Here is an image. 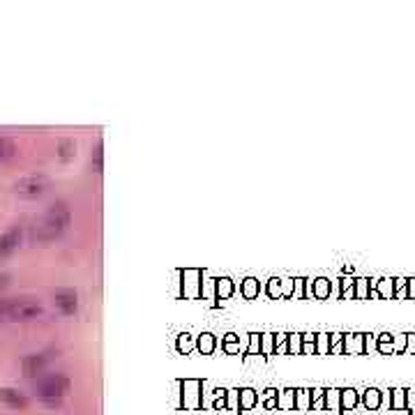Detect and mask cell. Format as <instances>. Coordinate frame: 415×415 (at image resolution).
Masks as SVG:
<instances>
[{"label":"cell","mask_w":415,"mask_h":415,"mask_svg":"<svg viewBox=\"0 0 415 415\" xmlns=\"http://www.w3.org/2000/svg\"><path fill=\"white\" fill-rule=\"evenodd\" d=\"M71 224V210L67 208L65 201H56L46 208V212L42 214L37 224L33 226V242H40V245H49V242L62 238L69 231Z\"/></svg>","instance_id":"obj_1"},{"label":"cell","mask_w":415,"mask_h":415,"mask_svg":"<svg viewBox=\"0 0 415 415\" xmlns=\"http://www.w3.org/2000/svg\"><path fill=\"white\" fill-rule=\"evenodd\" d=\"M69 378L60 371H53V374H42L40 378H35V395L46 409H60L65 397L69 395Z\"/></svg>","instance_id":"obj_2"},{"label":"cell","mask_w":415,"mask_h":415,"mask_svg":"<svg viewBox=\"0 0 415 415\" xmlns=\"http://www.w3.org/2000/svg\"><path fill=\"white\" fill-rule=\"evenodd\" d=\"M44 310L33 298H10L0 300V321L3 323H26V321L40 319Z\"/></svg>","instance_id":"obj_3"},{"label":"cell","mask_w":415,"mask_h":415,"mask_svg":"<svg viewBox=\"0 0 415 415\" xmlns=\"http://www.w3.org/2000/svg\"><path fill=\"white\" fill-rule=\"evenodd\" d=\"M49 187H51V180L46 176H28L14 183V194L24 198V201H37L46 194Z\"/></svg>","instance_id":"obj_4"},{"label":"cell","mask_w":415,"mask_h":415,"mask_svg":"<svg viewBox=\"0 0 415 415\" xmlns=\"http://www.w3.org/2000/svg\"><path fill=\"white\" fill-rule=\"evenodd\" d=\"M21 242H24V228L19 224H14L7 228L5 233H0V263L10 259V256L21 247Z\"/></svg>","instance_id":"obj_5"},{"label":"cell","mask_w":415,"mask_h":415,"mask_svg":"<svg viewBox=\"0 0 415 415\" xmlns=\"http://www.w3.org/2000/svg\"><path fill=\"white\" fill-rule=\"evenodd\" d=\"M53 307L62 316H74L78 310V293L74 289H56L53 291Z\"/></svg>","instance_id":"obj_6"},{"label":"cell","mask_w":415,"mask_h":415,"mask_svg":"<svg viewBox=\"0 0 415 415\" xmlns=\"http://www.w3.org/2000/svg\"><path fill=\"white\" fill-rule=\"evenodd\" d=\"M49 367V355L46 353H31L21 360V371H24V378H40Z\"/></svg>","instance_id":"obj_7"},{"label":"cell","mask_w":415,"mask_h":415,"mask_svg":"<svg viewBox=\"0 0 415 415\" xmlns=\"http://www.w3.org/2000/svg\"><path fill=\"white\" fill-rule=\"evenodd\" d=\"M0 404L14 411H26L31 406V399H28L26 392L17 388H0Z\"/></svg>","instance_id":"obj_8"},{"label":"cell","mask_w":415,"mask_h":415,"mask_svg":"<svg viewBox=\"0 0 415 415\" xmlns=\"http://www.w3.org/2000/svg\"><path fill=\"white\" fill-rule=\"evenodd\" d=\"M310 296L319 298V300H328L332 296V282L325 277H319V279H312V291Z\"/></svg>","instance_id":"obj_9"},{"label":"cell","mask_w":415,"mask_h":415,"mask_svg":"<svg viewBox=\"0 0 415 415\" xmlns=\"http://www.w3.org/2000/svg\"><path fill=\"white\" fill-rule=\"evenodd\" d=\"M198 279H201V270H185L183 286L187 284V289H183L185 296H198Z\"/></svg>","instance_id":"obj_10"},{"label":"cell","mask_w":415,"mask_h":415,"mask_svg":"<svg viewBox=\"0 0 415 415\" xmlns=\"http://www.w3.org/2000/svg\"><path fill=\"white\" fill-rule=\"evenodd\" d=\"M344 353L348 355L364 353V334H344Z\"/></svg>","instance_id":"obj_11"},{"label":"cell","mask_w":415,"mask_h":415,"mask_svg":"<svg viewBox=\"0 0 415 415\" xmlns=\"http://www.w3.org/2000/svg\"><path fill=\"white\" fill-rule=\"evenodd\" d=\"M58 160L60 162H71L76 157V143H74V139H60L58 141Z\"/></svg>","instance_id":"obj_12"},{"label":"cell","mask_w":415,"mask_h":415,"mask_svg":"<svg viewBox=\"0 0 415 415\" xmlns=\"http://www.w3.org/2000/svg\"><path fill=\"white\" fill-rule=\"evenodd\" d=\"M362 404H364V409H367V411H376V409H381V404H383V392H381V390H376V388L364 390V395H362Z\"/></svg>","instance_id":"obj_13"},{"label":"cell","mask_w":415,"mask_h":415,"mask_svg":"<svg viewBox=\"0 0 415 415\" xmlns=\"http://www.w3.org/2000/svg\"><path fill=\"white\" fill-rule=\"evenodd\" d=\"M325 409L337 415H344L341 413V390H325Z\"/></svg>","instance_id":"obj_14"},{"label":"cell","mask_w":415,"mask_h":415,"mask_svg":"<svg viewBox=\"0 0 415 415\" xmlns=\"http://www.w3.org/2000/svg\"><path fill=\"white\" fill-rule=\"evenodd\" d=\"M214 296L226 300L233 296V282L228 277H221V279H214Z\"/></svg>","instance_id":"obj_15"},{"label":"cell","mask_w":415,"mask_h":415,"mask_svg":"<svg viewBox=\"0 0 415 415\" xmlns=\"http://www.w3.org/2000/svg\"><path fill=\"white\" fill-rule=\"evenodd\" d=\"M357 402H360V395H357V390L353 388H346L341 390V411H353Z\"/></svg>","instance_id":"obj_16"},{"label":"cell","mask_w":415,"mask_h":415,"mask_svg":"<svg viewBox=\"0 0 415 415\" xmlns=\"http://www.w3.org/2000/svg\"><path fill=\"white\" fill-rule=\"evenodd\" d=\"M376 293H378V298H383V300L395 298V279H378Z\"/></svg>","instance_id":"obj_17"},{"label":"cell","mask_w":415,"mask_h":415,"mask_svg":"<svg viewBox=\"0 0 415 415\" xmlns=\"http://www.w3.org/2000/svg\"><path fill=\"white\" fill-rule=\"evenodd\" d=\"M14 155H17V146H14V141L7 139V137H0V164L12 160Z\"/></svg>","instance_id":"obj_18"},{"label":"cell","mask_w":415,"mask_h":415,"mask_svg":"<svg viewBox=\"0 0 415 415\" xmlns=\"http://www.w3.org/2000/svg\"><path fill=\"white\" fill-rule=\"evenodd\" d=\"M390 406L395 411L406 409V390L404 388H395V390L390 392Z\"/></svg>","instance_id":"obj_19"},{"label":"cell","mask_w":415,"mask_h":415,"mask_svg":"<svg viewBox=\"0 0 415 415\" xmlns=\"http://www.w3.org/2000/svg\"><path fill=\"white\" fill-rule=\"evenodd\" d=\"M90 164H92V171H95V173H102V169H104V153H102V143H97L95 153H92V157H90Z\"/></svg>","instance_id":"obj_20"},{"label":"cell","mask_w":415,"mask_h":415,"mask_svg":"<svg viewBox=\"0 0 415 415\" xmlns=\"http://www.w3.org/2000/svg\"><path fill=\"white\" fill-rule=\"evenodd\" d=\"M242 296H245V298H256V296H259V282H256L254 277H247L245 282H242Z\"/></svg>","instance_id":"obj_21"},{"label":"cell","mask_w":415,"mask_h":415,"mask_svg":"<svg viewBox=\"0 0 415 415\" xmlns=\"http://www.w3.org/2000/svg\"><path fill=\"white\" fill-rule=\"evenodd\" d=\"M378 350H381L383 355L395 353V346H392V334H388V332L378 334Z\"/></svg>","instance_id":"obj_22"},{"label":"cell","mask_w":415,"mask_h":415,"mask_svg":"<svg viewBox=\"0 0 415 415\" xmlns=\"http://www.w3.org/2000/svg\"><path fill=\"white\" fill-rule=\"evenodd\" d=\"M296 406L303 411L312 409V392L310 390H298L296 392Z\"/></svg>","instance_id":"obj_23"},{"label":"cell","mask_w":415,"mask_h":415,"mask_svg":"<svg viewBox=\"0 0 415 415\" xmlns=\"http://www.w3.org/2000/svg\"><path fill=\"white\" fill-rule=\"evenodd\" d=\"M355 298H357V300L369 298V279H367V277L355 279Z\"/></svg>","instance_id":"obj_24"},{"label":"cell","mask_w":415,"mask_h":415,"mask_svg":"<svg viewBox=\"0 0 415 415\" xmlns=\"http://www.w3.org/2000/svg\"><path fill=\"white\" fill-rule=\"evenodd\" d=\"M291 298H307V279H293V291H291Z\"/></svg>","instance_id":"obj_25"},{"label":"cell","mask_w":415,"mask_h":415,"mask_svg":"<svg viewBox=\"0 0 415 415\" xmlns=\"http://www.w3.org/2000/svg\"><path fill=\"white\" fill-rule=\"evenodd\" d=\"M409 296V279H404V277H397L395 279V298L397 300H402Z\"/></svg>","instance_id":"obj_26"},{"label":"cell","mask_w":415,"mask_h":415,"mask_svg":"<svg viewBox=\"0 0 415 415\" xmlns=\"http://www.w3.org/2000/svg\"><path fill=\"white\" fill-rule=\"evenodd\" d=\"M289 353H303V334H289Z\"/></svg>","instance_id":"obj_27"},{"label":"cell","mask_w":415,"mask_h":415,"mask_svg":"<svg viewBox=\"0 0 415 415\" xmlns=\"http://www.w3.org/2000/svg\"><path fill=\"white\" fill-rule=\"evenodd\" d=\"M316 350L319 353H330V334H316Z\"/></svg>","instance_id":"obj_28"},{"label":"cell","mask_w":415,"mask_h":415,"mask_svg":"<svg viewBox=\"0 0 415 415\" xmlns=\"http://www.w3.org/2000/svg\"><path fill=\"white\" fill-rule=\"evenodd\" d=\"M268 293H270V298H279L284 293V284H282V279H270L268 282Z\"/></svg>","instance_id":"obj_29"},{"label":"cell","mask_w":415,"mask_h":415,"mask_svg":"<svg viewBox=\"0 0 415 415\" xmlns=\"http://www.w3.org/2000/svg\"><path fill=\"white\" fill-rule=\"evenodd\" d=\"M198 348H201L203 353H212V348H214L212 334H201V339H198Z\"/></svg>","instance_id":"obj_30"},{"label":"cell","mask_w":415,"mask_h":415,"mask_svg":"<svg viewBox=\"0 0 415 415\" xmlns=\"http://www.w3.org/2000/svg\"><path fill=\"white\" fill-rule=\"evenodd\" d=\"M392 346H395V353H404L406 350V334H392Z\"/></svg>","instance_id":"obj_31"},{"label":"cell","mask_w":415,"mask_h":415,"mask_svg":"<svg viewBox=\"0 0 415 415\" xmlns=\"http://www.w3.org/2000/svg\"><path fill=\"white\" fill-rule=\"evenodd\" d=\"M406 411L415 413V388L406 390Z\"/></svg>","instance_id":"obj_32"},{"label":"cell","mask_w":415,"mask_h":415,"mask_svg":"<svg viewBox=\"0 0 415 415\" xmlns=\"http://www.w3.org/2000/svg\"><path fill=\"white\" fill-rule=\"evenodd\" d=\"M240 399H242V404H245V406H252V404L256 402V395H254L252 390H242Z\"/></svg>","instance_id":"obj_33"},{"label":"cell","mask_w":415,"mask_h":415,"mask_svg":"<svg viewBox=\"0 0 415 415\" xmlns=\"http://www.w3.org/2000/svg\"><path fill=\"white\" fill-rule=\"evenodd\" d=\"M178 348H180V350H189V348H192V339H189V334H180V341H178Z\"/></svg>","instance_id":"obj_34"},{"label":"cell","mask_w":415,"mask_h":415,"mask_svg":"<svg viewBox=\"0 0 415 415\" xmlns=\"http://www.w3.org/2000/svg\"><path fill=\"white\" fill-rule=\"evenodd\" d=\"M10 282H12L10 275H7V273H0V291H5L7 286H10Z\"/></svg>","instance_id":"obj_35"},{"label":"cell","mask_w":415,"mask_h":415,"mask_svg":"<svg viewBox=\"0 0 415 415\" xmlns=\"http://www.w3.org/2000/svg\"><path fill=\"white\" fill-rule=\"evenodd\" d=\"M406 350L415 353V334H406Z\"/></svg>","instance_id":"obj_36"},{"label":"cell","mask_w":415,"mask_h":415,"mask_svg":"<svg viewBox=\"0 0 415 415\" xmlns=\"http://www.w3.org/2000/svg\"><path fill=\"white\" fill-rule=\"evenodd\" d=\"M226 348L235 350V334H226Z\"/></svg>","instance_id":"obj_37"}]
</instances>
